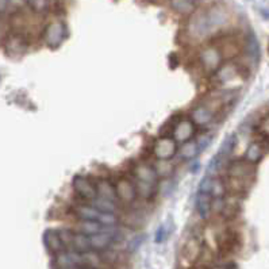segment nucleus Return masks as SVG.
I'll return each instance as SVG.
<instances>
[{"label": "nucleus", "instance_id": "f257e3e1", "mask_svg": "<svg viewBox=\"0 0 269 269\" xmlns=\"http://www.w3.org/2000/svg\"><path fill=\"white\" fill-rule=\"evenodd\" d=\"M256 168L248 161H236L229 167V186L236 192H244L251 187L252 179L255 176Z\"/></svg>", "mask_w": 269, "mask_h": 269}, {"label": "nucleus", "instance_id": "f03ea898", "mask_svg": "<svg viewBox=\"0 0 269 269\" xmlns=\"http://www.w3.org/2000/svg\"><path fill=\"white\" fill-rule=\"evenodd\" d=\"M222 53L218 47L215 46L204 47L199 54L200 65H202L204 72H207V73H215L222 65Z\"/></svg>", "mask_w": 269, "mask_h": 269}, {"label": "nucleus", "instance_id": "7ed1b4c3", "mask_svg": "<svg viewBox=\"0 0 269 269\" xmlns=\"http://www.w3.org/2000/svg\"><path fill=\"white\" fill-rule=\"evenodd\" d=\"M54 265L57 269H77L84 267L83 253L74 251L61 252L54 256Z\"/></svg>", "mask_w": 269, "mask_h": 269}, {"label": "nucleus", "instance_id": "20e7f679", "mask_svg": "<svg viewBox=\"0 0 269 269\" xmlns=\"http://www.w3.org/2000/svg\"><path fill=\"white\" fill-rule=\"evenodd\" d=\"M74 192L84 200H91L98 198V191H96V184L89 180L88 177L83 175H76L72 181Z\"/></svg>", "mask_w": 269, "mask_h": 269}, {"label": "nucleus", "instance_id": "39448f33", "mask_svg": "<svg viewBox=\"0 0 269 269\" xmlns=\"http://www.w3.org/2000/svg\"><path fill=\"white\" fill-rule=\"evenodd\" d=\"M115 186V194L116 200H121L122 203L131 204L134 203L137 199V190H135V184L126 177H119Z\"/></svg>", "mask_w": 269, "mask_h": 269}, {"label": "nucleus", "instance_id": "423d86ee", "mask_svg": "<svg viewBox=\"0 0 269 269\" xmlns=\"http://www.w3.org/2000/svg\"><path fill=\"white\" fill-rule=\"evenodd\" d=\"M153 153L157 160H171L177 153V142L173 137H161L154 144Z\"/></svg>", "mask_w": 269, "mask_h": 269}, {"label": "nucleus", "instance_id": "0eeeda50", "mask_svg": "<svg viewBox=\"0 0 269 269\" xmlns=\"http://www.w3.org/2000/svg\"><path fill=\"white\" fill-rule=\"evenodd\" d=\"M194 135H195V125L191 122V119H183L177 122L176 126L173 127V139L177 144L188 142Z\"/></svg>", "mask_w": 269, "mask_h": 269}, {"label": "nucleus", "instance_id": "6e6552de", "mask_svg": "<svg viewBox=\"0 0 269 269\" xmlns=\"http://www.w3.org/2000/svg\"><path fill=\"white\" fill-rule=\"evenodd\" d=\"M65 37V27L61 22H53L45 30V41L50 47H58Z\"/></svg>", "mask_w": 269, "mask_h": 269}, {"label": "nucleus", "instance_id": "1a4fd4ad", "mask_svg": "<svg viewBox=\"0 0 269 269\" xmlns=\"http://www.w3.org/2000/svg\"><path fill=\"white\" fill-rule=\"evenodd\" d=\"M43 244L46 246V249L50 252L51 255H58L61 252H65V245L61 240L60 233L54 229H47L46 232L43 233Z\"/></svg>", "mask_w": 269, "mask_h": 269}, {"label": "nucleus", "instance_id": "9d476101", "mask_svg": "<svg viewBox=\"0 0 269 269\" xmlns=\"http://www.w3.org/2000/svg\"><path fill=\"white\" fill-rule=\"evenodd\" d=\"M191 122L195 126H202V127L210 125L213 122V111L207 107H195L191 111Z\"/></svg>", "mask_w": 269, "mask_h": 269}, {"label": "nucleus", "instance_id": "9b49d317", "mask_svg": "<svg viewBox=\"0 0 269 269\" xmlns=\"http://www.w3.org/2000/svg\"><path fill=\"white\" fill-rule=\"evenodd\" d=\"M26 47H27V43L20 34L9 35L5 41V50L8 51V54H11V56L22 54L26 50Z\"/></svg>", "mask_w": 269, "mask_h": 269}, {"label": "nucleus", "instance_id": "f8f14e48", "mask_svg": "<svg viewBox=\"0 0 269 269\" xmlns=\"http://www.w3.org/2000/svg\"><path fill=\"white\" fill-rule=\"evenodd\" d=\"M135 177L137 181H142V183H149V184H156L157 183L158 176L156 175L153 167H150L148 164H138L134 169Z\"/></svg>", "mask_w": 269, "mask_h": 269}, {"label": "nucleus", "instance_id": "ddd939ff", "mask_svg": "<svg viewBox=\"0 0 269 269\" xmlns=\"http://www.w3.org/2000/svg\"><path fill=\"white\" fill-rule=\"evenodd\" d=\"M74 215L80 221H96L98 222L100 213L93 207L92 204H77L74 206Z\"/></svg>", "mask_w": 269, "mask_h": 269}, {"label": "nucleus", "instance_id": "4468645a", "mask_svg": "<svg viewBox=\"0 0 269 269\" xmlns=\"http://www.w3.org/2000/svg\"><path fill=\"white\" fill-rule=\"evenodd\" d=\"M96 184V191H98V196L104 198V199L116 200V194H115V186L112 184L111 181L107 180V179H100Z\"/></svg>", "mask_w": 269, "mask_h": 269}, {"label": "nucleus", "instance_id": "2eb2a0df", "mask_svg": "<svg viewBox=\"0 0 269 269\" xmlns=\"http://www.w3.org/2000/svg\"><path fill=\"white\" fill-rule=\"evenodd\" d=\"M264 154L265 150L260 142H252V144L248 146V149H246L245 161L256 165L259 161H261V158L264 157Z\"/></svg>", "mask_w": 269, "mask_h": 269}, {"label": "nucleus", "instance_id": "dca6fc26", "mask_svg": "<svg viewBox=\"0 0 269 269\" xmlns=\"http://www.w3.org/2000/svg\"><path fill=\"white\" fill-rule=\"evenodd\" d=\"M211 202L213 196L207 192H199L198 195V211L203 219H207L211 214Z\"/></svg>", "mask_w": 269, "mask_h": 269}, {"label": "nucleus", "instance_id": "f3484780", "mask_svg": "<svg viewBox=\"0 0 269 269\" xmlns=\"http://www.w3.org/2000/svg\"><path fill=\"white\" fill-rule=\"evenodd\" d=\"M70 251L79 252V253H87L91 251V244H89V237L83 233H74L73 240H72V249Z\"/></svg>", "mask_w": 269, "mask_h": 269}, {"label": "nucleus", "instance_id": "a211bd4d", "mask_svg": "<svg viewBox=\"0 0 269 269\" xmlns=\"http://www.w3.org/2000/svg\"><path fill=\"white\" fill-rule=\"evenodd\" d=\"M237 74H238L237 68L236 65H233V64L221 65V68L215 72V76L218 77V81L223 84L229 83V81H233V80L237 77Z\"/></svg>", "mask_w": 269, "mask_h": 269}, {"label": "nucleus", "instance_id": "6ab92c4d", "mask_svg": "<svg viewBox=\"0 0 269 269\" xmlns=\"http://www.w3.org/2000/svg\"><path fill=\"white\" fill-rule=\"evenodd\" d=\"M200 251H202L200 244L196 241L195 238H192V240L187 242V245L184 246L183 255H184V257H186L187 260L190 261V263H195V261L199 259Z\"/></svg>", "mask_w": 269, "mask_h": 269}, {"label": "nucleus", "instance_id": "aec40b11", "mask_svg": "<svg viewBox=\"0 0 269 269\" xmlns=\"http://www.w3.org/2000/svg\"><path fill=\"white\" fill-rule=\"evenodd\" d=\"M92 206L98 210L99 213L104 214H115L116 210H118L115 202L104 199V198H100V196H98L96 199L92 200Z\"/></svg>", "mask_w": 269, "mask_h": 269}, {"label": "nucleus", "instance_id": "412c9836", "mask_svg": "<svg viewBox=\"0 0 269 269\" xmlns=\"http://www.w3.org/2000/svg\"><path fill=\"white\" fill-rule=\"evenodd\" d=\"M179 153L184 160H192L195 158L199 153V146L196 144V141H188V142H184L181 144L180 149H179Z\"/></svg>", "mask_w": 269, "mask_h": 269}, {"label": "nucleus", "instance_id": "4be33fe9", "mask_svg": "<svg viewBox=\"0 0 269 269\" xmlns=\"http://www.w3.org/2000/svg\"><path fill=\"white\" fill-rule=\"evenodd\" d=\"M77 228L80 230L79 233H83V234L88 237L103 232V226L99 222H96V221H80Z\"/></svg>", "mask_w": 269, "mask_h": 269}, {"label": "nucleus", "instance_id": "5701e85b", "mask_svg": "<svg viewBox=\"0 0 269 269\" xmlns=\"http://www.w3.org/2000/svg\"><path fill=\"white\" fill-rule=\"evenodd\" d=\"M153 168L156 171V175L164 177V179H168L175 171V167H173V164L169 163V160H157V163Z\"/></svg>", "mask_w": 269, "mask_h": 269}, {"label": "nucleus", "instance_id": "b1692460", "mask_svg": "<svg viewBox=\"0 0 269 269\" xmlns=\"http://www.w3.org/2000/svg\"><path fill=\"white\" fill-rule=\"evenodd\" d=\"M135 190H137V195L142 196L145 199H149L154 195L156 192V184H149V183H142V181H137L135 183Z\"/></svg>", "mask_w": 269, "mask_h": 269}, {"label": "nucleus", "instance_id": "393cba45", "mask_svg": "<svg viewBox=\"0 0 269 269\" xmlns=\"http://www.w3.org/2000/svg\"><path fill=\"white\" fill-rule=\"evenodd\" d=\"M226 192V186L221 179H213V186H211V191L210 194L213 198H223Z\"/></svg>", "mask_w": 269, "mask_h": 269}, {"label": "nucleus", "instance_id": "a878e982", "mask_svg": "<svg viewBox=\"0 0 269 269\" xmlns=\"http://www.w3.org/2000/svg\"><path fill=\"white\" fill-rule=\"evenodd\" d=\"M119 218L116 217V214H104L100 213V217H99L98 222L102 225L103 228H112L118 223Z\"/></svg>", "mask_w": 269, "mask_h": 269}, {"label": "nucleus", "instance_id": "bb28decb", "mask_svg": "<svg viewBox=\"0 0 269 269\" xmlns=\"http://www.w3.org/2000/svg\"><path fill=\"white\" fill-rule=\"evenodd\" d=\"M172 5L179 12H191L192 11V4L190 0H172Z\"/></svg>", "mask_w": 269, "mask_h": 269}, {"label": "nucleus", "instance_id": "cd10ccee", "mask_svg": "<svg viewBox=\"0 0 269 269\" xmlns=\"http://www.w3.org/2000/svg\"><path fill=\"white\" fill-rule=\"evenodd\" d=\"M259 133L260 135H263L264 138L269 139V115L263 118L259 125Z\"/></svg>", "mask_w": 269, "mask_h": 269}, {"label": "nucleus", "instance_id": "c85d7f7f", "mask_svg": "<svg viewBox=\"0 0 269 269\" xmlns=\"http://www.w3.org/2000/svg\"><path fill=\"white\" fill-rule=\"evenodd\" d=\"M28 3L31 5V8L38 11V12L46 8V0H28Z\"/></svg>", "mask_w": 269, "mask_h": 269}, {"label": "nucleus", "instance_id": "c756f323", "mask_svg": "<svg viewBox=\"0 0 269 269\" xmlns=\"http://www.w3.org/2000/svg\"><path fill=\"white\" fill-rule=\"evenodd\" d=\"M210 141H211V137H210V135H202V138L196 142L198 146H199V152H203L204 149L209 146Z\"/></svg>", "mask_w": 269, "mask_h": 269}, {"label": "nucleus", "instance_id": "7c9ffc66", "mask_svg": "<svg viewBox=\"0 0 269 269\" xmlns=\"http://www.w3.org/2000/svg\"><path fill=\"white\" fill-rule=\"evenodd\" d=\"M165 238H167V230H165L164 226H161L156 233V242L165 241Z\"/></svg>", "mask_w": 269, "mask_h": 269}, {"label": "nucleus", "instance_id": "2f4dec72", "mask_svg": "<svg viewBox=\"0 0 269 269\" xmlns=\"http://www.w3.org/2000/svg\"><path fill=\"white\" fill-rule=\"evenodd\" d=\"M211 269H228V267H222V265H217V267H213Z\"/></svg>", "mask_w": 269, "mask_h": 269}, {"label": "nucleus", "instance_id": "473e14b6", "mask_svg": "<svg viewBox=\"0 0 269 269\" xmlns=\"http://www.w3.org/2000/svg\"><path fill=\"white\" fill-rule=\"evenodd\" d=\"M77 269H93V268H77Z\"/></svg>", "mask_w": 269, "mask_h": 269}]
</instances>
